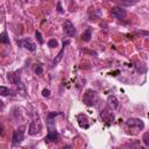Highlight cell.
<instances>
[{"mask_svg": "<svg viewBox=\"0 0 149 149\" xmlns=\"http://www.w3.org/2000/svg\"><path fill=\"white\" fill-rule=\"evenodd\" d=\"M98 101V93L92 88H87L83 95V102L86 106H93Z\"/></svg>", "mask_w": 149, "mask_h": 149, "instance_id": "1", "label": "cell"}, {"mask_svg": "<svg viewBox=\"0 0 149 149\" xmlns=\"http://www.w3.org/2000/svg\"><path fill=\"white\" fill-rule=\"evenodd\" d=\"M126 125L127 127H129L130 129H136V130H140V129H143L144 127V123L141 119H137V118H129L127 121H126Z\"/></svg>", "mask_w": 149, "mask_h": 149, "instance_id": "2", "label": "cell"}, {"mask_svg": "<svg viewBox=\"0 0 149 149\" xmlns=\"http://www.w3.org/2000/svg\"><path fill=\"white\" fill-rule=\"evenodd\" d=\"M23 137H24V126H21L17 129H15L14 133H13V137H12L13 144L14 146L20 144L23 141Z\"/></svg>", "mask_w": 149, "mask_h": 149, "instance_id": "3", "label": "cell"}, {"mask_svg": "<svg viewBox=\"0 0 149 149\" xmlns=\"http://www.w3.org/2000/svg\"><path fill=\"white\" fill-rule=\"evenodd\" d=\"M41 129H42V125H41V121L37 119V120L31 121V123L29 126V129H28V133H29V135H33L34 136V135L40 134Z\"/></svg>", "mask_w": 149, "mask_h": 149, "instance_id": "4", "label": "cell"}, {"mask_svg": "<svg viewBox=\"0 0 149 149\" xmlns=\"http://www.w3.org/2000/svg\"><path fill=\"white\" fill-rule=\"evenodd\" d=\"M63 29L65 31L66 35L69 36H74L76 35V29H74V26L72 24V22L70 20H65L64 23H63Z\"/></svg>", "mask_w": 149, "mask_h": 149, "instance_id": "5", "label": "cell"}, {"mask_svg": "<svg viewBox=\"0 0 149 149\" xmlns=\"http://www.w3.org/2000/svg\"><path fill=\"white\" fill-rule=\"evenodd\" d=\"M17 44L23 47V48H26V49H28V50H30V51H35V49H36V44L29 38H24V40L17 41Z\"/></svg>", "mask_w": 149, "mask_h": 149, "instance_id": "6", "label": "cell"}, {"mask_svg": "<svg viewBox=\"0 0 149 149\" xmlns=\"http://www.w3.org/2000/svg\"><path fill=\"white\" fill-rule=\"evenodd\" d=\"M77 121H78V125L81 127V128H85L87 129L90 127V121H88V118L87 115H85L84 113H80L77 115Z\"/></svg>", "mask_w": 149, "mask_h": 149, "instance_id": "7", "label": "cell"}, {"mask_svg": "<svg viewBox=\"0 0 149 149\" xmlns=\"http://www.w3.org/2000/svg\"><path fill=\"white\" fill-rule=\"evenodd\" d=\"M111 14L114 16V17H116V19H125L126 17V15H127V13H126V10L123 9V8H121V7H113L112 9H111Z\"/></svg>", "mask_w": 149, "mask_h": 149, "instance_id": "8", "label": "cell"}, {"mask_svg": "<svg viewBox=\"0 0 149 149\" xmlns=\"http://www.w3.org/2000/svg\"><path fill=\"white\" fill-rule=\"evenodd\" d=\"M58 137H59V135H58V133H57L56 130H50V132L48 133V135L44 137V141H45V143H49V142H57V141H58Z\"/></svg>", "mask_w": 149, "mask_h": 149, "instance_id": "9", "label": "cell"}, {"mask_svg": "<svg viewBox=\"0 0 149 149\" xmlns=\"http://www.w3.org/2000/svg\"><path fill=\"white\" fill-rule=\"evenodd\" d=\"M69 44V41H64L63 42V47H62V49H61V51L58 52V55H57V57L54 59V65H56V64H58L61 61H62V58H63V55H64V49H65V45H68Z\"/></svg>", "mask_w": 149, "mask_h": 149, "instance_id": "10", "label": "cell"}, {"mask_svg": "<svg viewBox=\"0 0 149 149\" xmlns=\"http://www.w3.org/2000/svg\"><path fill=\"white\" fill-rule=\"evenodd\" d=\"M8 79H9L13 84L17 85V84L20 83V71H15V72H13V73H8Z\"/></svg>", "mask_w": 149, "mask_h": 149, "instance_id": "11", "label": "cell"}, {"mask_svg": "<svg viewBox=\"0 0 149 149\" xmlns=\"http://www.w3.org/2000/svg\"><path fill=\"white\" fill-rule=\"evenodd\" d=\"M100 116L102 118V120L104 121H107V122H111L112 120H113V113H111L108 109H104V111H101V113H100Z\"/></svg>", "mask_w": 149, "mask_h": 149, "instance_id": "12", "label": "cell"}, {"mask_svg": "<svg viewBox=\"0 0 149 149\" xmlns=\"http://www.w3.org/2000/svg\"><path fill=\"white\" fill-rule=\"evenodd\" d=\"M107 101H108V104L112 106L113 109H116V108L119 107V100H118V98H116L115 95H108Z\"/></svg>", "mask_w": 149, "mask_h": 149, "instance_id": "13", "label": "cell"}, {"mask_svg": "<svg viewBox=\"0 0 149 149\" xmlns=\"http://www.w3.org/2000/svg\"><path fill=\"white\" fill-rule=\"evenodd\" d=\"M91 36H92V33H91V29L87 28L83 34H81V40L85 41V42H88L91 40Z\"/></svg>", "mask_w": 149, "mask_h": 149, "instance_id": "14", "label": "cell"}, {"mask_svg": "<svg viewBox=\"0 0 149 149\" xmlns=\"http://www.w3.org/2000/svg\"><path fill=\"white\" fill-rule=\"evenodd\" d=\"M9 93H10V90H9L8 87H6V86H0V94H1L2 97L8 95Z\"/></svg>", "mask_w": 149, "mask_h": 149, "instance_id": "15", "label": "cell"}, {"mask_svg": "<svg viewBox=\"0 0 149 149\" xmlns=\"http://www.w3.org/2000/svg\"><path fill=\"white\" fill-rule=\"evenodd\" d=\"M0 41H1L2 43H9V37L7 36V34H6L5 31L0 34Z\"/></svg>", "mask_w": 149, "mask_h": 149, "instance_id": "16", "label": "cell"}, {"mask_svg": "<svg viewBox=\"0 0 149 149\" xmlns=\"http://www.w3.org/2000/svg\"><path fill=\"white\" fill-rule=\"evenodd\" d=\"M142 141H143L144 146L149 147V133H148V132L143 134V136H142Z\"/></svg>", "mask_w": 149, "mask_h": 149, "instance_id": "17", "label": "cell"}, {"mask_svg": "<svg viewBox=\"0 0 149 149\" xmlns=\"http://www.w3.org/2000/svg\"><path fill=\"white\" fill-rule=\"evenodd\" d=\"M35 36H36V38H37V41H38L40 44H43L44 43V40H43V37H42V35H41V33L38 30L35 31Z\"/></svg>", "mask_w": 149, "mask_h": 149, "instance_id": "18", "label": "cell"}, {"mask_svg": "<svg viewBox=\"0 0 149 149\" xmlns=\"http://www.w3.org/2000/svg\"><path fill=\"white\" fill-rule=\"evenodd\" d=\"M48 45H49L50 48H56V47L58 45V42H57L55 38H51V40H49V42H48Z\"/></svg>", "mask_w": 149, "mask_h": 149, "instance_id": "19", "label": "cell"}, {"mask_svg": "<svg viewBox=\"0 0 149 149\" xmlns=\"http://www.w3.org/2000/svg\"><path fill=\"white\" fill-rule=\"evenodd\" d=\"M19 93H21V95H26V90H24V86L22 85V83H19Z\"/></svg>", "mask_w": 149, "mask_h": 149, "instance_id": "20", "label": "cell"}, {"mask_svg": "<svg viewBox=\"0 0 149 149\" xmlns=\"http://www.w3.org/2000/svg\"><path fill=\"white\" fill-rule=\"evenodd\" d=\"M34 70H35V73H36V74H42V72H43V69H42V66H41L40 64H37Z\"/></svg>", "mask_w": 149, "mask_h": 149, "instance_id": "21", "label": "cell"}, {"mask_svg": "<svg viewBox=\"0 0 149 149\" xmlns=\"http://www.w3.org/2000/svg\"><path fill=\"white\" fill-rule=\"evenodd\" d=\"M42 95L44 98H49L50 97V90L49 88H43L42 90Z\"/></svg>", "mask_w": 149, "mask_h": 149, "instance_id": "22", "label": "cell"}, {"mask_svg": "<svg viewBox=\"0 0 149 149\" xmlns=\"http://www.w3.org/2000/svg\"><path fill=\"white\" fill-rule=\"evenodd\" d=\"M58 114H59L58 112H52V113H49L47 118H55V116H56V115H58Z\"/></svg>", "mask_w": 149, "mask_h": 149, "instance_id": "23", "label": "cell"}, {"mask_svg": "<svg viewBox=\"0 0 149 149\" xmlns=\"http://www.w3.org/2000/svg\"><path fill=\"white\" fill-rule=\"evenodd\" d=\"M57 10L59 12V13H63L64 10L62 9V6H61V2H57Z\"/></svg>", "mask_w": 149, "mask_h": 149, "instance_id": "24", "label": "cell"}]
</instances>
